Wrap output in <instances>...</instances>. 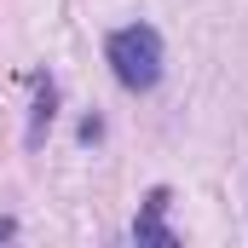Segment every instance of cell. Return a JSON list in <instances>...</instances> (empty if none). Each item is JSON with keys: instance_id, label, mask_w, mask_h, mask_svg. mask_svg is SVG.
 Masks as SVG:
<instances>
[{"instance_id": "2", "label": "cell", "mask_w": 248, "mask_h": 248, "mask_svg": "<svg viewBox=\"0 0 248 248\" xmlns=\"http://www.w3.org/2000/svg\"><path fill=\"white\" fill-rule=\"evenodd\" d=\"M162 214H168V190H150V202H144V214L133 219V237L139 243H156V248H173L179 237L162 225Z\"/></svg>"}, {"instance_id": "3", "label": "cell", "mask_w": 248, "mask_h": 248, "mask_svg": "<svg viewBox=\"0 0 248 248\" xmlns=\"http://www.w3.org/2000/svg\"><path fill=\"white\" fill-rule=\"evenodd\" d=\"M46 122H52V81H41V98H35V127H29V144H41Z\"/></svg>"}, {"instance_id": "1", "label": "cell", "mask_w": 248, "mask_h": 248, "mask_svg": "<svg viewBox=\"0 0 248 248\" xmlns=\"http://www.w3.org/2000/svg\"><path fill=\"white\" fill-rule=\"evenodd\" d=\"M110 69L127 93H150L162 81V35L150 23H127L110 35Z\"/></svg>"}, {"instance_id": "4", "label": "cell", "mask_w": 248, "mask_h": 248, "mask_svg": "<svg viewBox=\"0 0 248 248\" xmlns=\"http://www.w3.org/2000/svg\"><path fill=\"white\" fill-rule=\"evenodd\" d=\"M12 231H17V219H6V214H0V243H6Z\"/></svg>"}]
</instances>
